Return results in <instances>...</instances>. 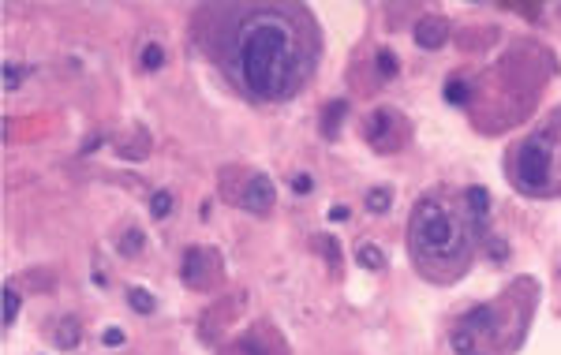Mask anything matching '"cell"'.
<instances>
[{
  "label": "cell",
  "instance_id": "12",
  "mask_svg": "<svg viewBox=\"0 0 561 355\" xmlns=\"http://www.w3.org/2000/svg\"><path fill=\"white\" fill-rule=\"evenodd\" d=\"M127 303H131L135 314H154L158 311V299H154V292H146V288H127Z\"/></svg>",
  "mask_w": 561,
  "mask_h": 355
},
{
  "label": "cell",
  "instance_id": "8",
  "mask_svg": "<svg viewBox=\"0 0 561 355\" xmlns=\"http://www.w3.org/2000/svg\"><path fill=\"white\" fill-rule=\"evenodd\" d=\"M393 116H397V113H389V108H374V113L367 116L363 131H367V139H371L378 150H393L389 146V142H393Z\"/></svg>",
  "mask_w": 561,
  "mask_h": 355
},
{
  "label": "cell",
  "instance_id": "9",
  "mask_svg": "<svg viewBox=\"0 0 561 355\" xmlns=\"http://www.w3.org/2000/svg\"><path fill=\"white\" fill-rule=\"evenodd\" d=\"M468 213H472V224H475V232H483L486 229V217H490V195H486V187H468ZM486 236V232H483Z\"/></svg>",
  "mask_w": 561,
  "mask_h": 355
},
{
  "label": "cell",
  "instance_id": "13",
  "mask_svg": "<svg viewBox=\"0 0 561 355\" xmlns=\"http://www.w3.org/2000/svg\"><path fill=\"white\" fill-rule=\"evenodd\" d=\"M142 247H146V236H142L139 229H127L120 240H116V251H120L124 258H135V254H139Z\"/></svg>",
  "mask_w": 561,
  "mask_h": 355
},
{
  "label": "cell",
  "instance_id": "20",
  "mask_svg": "<svg viewBox=\"0 0 561 355\" xmlns=\"http://www.w3.org/2000/svg\"><path fill=\"white\" fill-rule=\"evenodd\" d=\"M15 318H19V292L8 285L4 288V325H15Z\"/></svg>",
  "mask_w": 561,
  "mask_h": 355
},
{
  "label": "cell",
  "instance_id": "6",
  "mask_svg": "<svg viewBox=\"0 0 561 355\" xmlns=\"http://www.w3.org/2000/svg\"><path fill=\"white\" fill-rule=\"evenodd\" d=\"M498 325H502L498 307H494V303H483V307H475V311H468V314H464L461 329H468L472 336H498V333H502Z\"/></svg>",
  "mask_w": 561,
  "mask_h": 355
},
{
  "label": "cell",
  "instance_id": "25",
  "mask_svg": "<svg viewBox=\"0 0 561 355\" xmlns=\"http://www.w3.org/2000/svg\"><path fill=\"white\" fill-rule=\"evenodd\" d=\"M288 187L296 191V195H311V187H315V180H311L307 172H296V176H288Z\"/></svg>",
  "mask_w": 561,
  "mask_h": 355
},
{
  "label": "cell",
  "instance_id": "19",
  "mask_svg": "<svg viewBox=\"0 0 561 355\" xmlns=\"http://www.w3.org/2000/svg\"><path fill=\"white\" fill-rule=\"evenodd\" d=\"M483 240H486V254H490V262H505V258H509V243H505L502 236L486 232Z\"/></svg>",
  "mask_w": 561,
  "mask_h": 355
},
{
  "label": "cell",
  "instance_id": "22",
  "mask_svg": "<svg viewBox=\"0 0 561 355\" xmlns=\"http://www.w3.org/2000/svg\"><path fill=\"white\" fill-rule=\"evenodd\" d=\"M23 79H26V68H19V64H4V90H19Z\"/></svg>",
  "mask_w": 561,
  "mask_h": 355
},
{
  "label": "cell",
  "instance_id": "21",
  "mask_svg": "<svg viewBox=\"0 0 561 355\" xmlns=\"http://www.w3.org/2000/svg\"><path fill=\"white\" fill-rule=\"evenodd\" d=\"M453 348H457V355H472L475 352V336L468 329H453Z\"/></svg>",
  "mask_w": 561,
  "mask_h": 355
},
{
  "label": "cell",
  "instance_id": "18",
  "mask_svg": "<svg viewBox=\"0 0 561 355\" xmlns=\"http://www.w3.org/2000/svg\"><path fill=\"white\" fill-rule=\"evenodd\" d=\"M150 213L158 217V221H165V217L172 213V191H154L150 195Z\"/></svg>",
  "mask_w": 561,
  "mask_h": 355
},
{
  "label": "cell",
  "instance_id": "23",
  "mask_svg": "<svg viewBox=\"0 0 561 355\" xmlns=\"http://www.w3.org/2000/svg\"><path fill=\"white\" fill-rule=\"evenodd\" d=\"M374 64H378V75H382V79H393V75H397V57H393L389 49H382Z\"/></svg>",
  "mask_w": 561,
  "mask_h": 355
},
{
  "label": "cell",
  "instance_id": "1",
  "mask_svg": "<svg viewBox=\"0 0 561 355\" xmlns=\"http://www.w3.org/2000/svg\"><path fill=\"white\" fill-rule=\"evenodd\" d=\"M300 8H247L225 41V75L255 102H284L300 94L315 71V38Z\"/></svg>",
  "mask_w": 561,
  "mask_h": 355
},
{
  "label": "cell",
  "instance_id": "7",
  "mask_svg": "<svg viewBox=\"0 0 561 355\" xmlns=\"http://www.w3.org/2000/svg\"><path fill=\"white\" fill-rule=\"evenodd\" d=\"M412 38H416L419 49H441L449 38V23L438 19V15H423V19L412 26Z\"/></svg>",
  "mask_w": 561,
  "mask_h": 355
},
{
  "label": "cell",
  "instance_id": "11",
  "mask_svg": "<svg viewBox=\"0 0 561 355\" xmlns=\"http://www.w3.org/2000/svg\"><path fill=\"white\" fill-rule=\"evenodd\" d=\"M344 116H348V102H344V97L329 102L326 113H322V135H326V139H337V135H341V120H344Z\"/></svg>",
  "mask_w": 561,
  "mask_h": 355
},
{
  "label": "cell",
  "instance_id": "14",
  "mask_svg": "<svg viewBox=\"0 0 561 355\" xmlns=\"http://www.w3.org/2000/svg\"><path fill=\"white\" fill-rule=\"evenodd\" d=\"M356 262H360L363 269L378 273V269L385 266V254H382V247H374V243H363V247L356 251Z\"/></svg>",
  "mask_w": 561,
  "mask_h": 355
},
{
  "label": "cell",
  "instance_id": "16",
  "mask_svg": "<svg viewBox=\"0 0 561 355\" xmlns=\"http://www.w3.org/2000/svg\"><path fill=\"white\" fill-rule=\"evenodd\" d=\"M389 206H393V191L389 187H371L367 191V209H371V213H389Z\"/></svg>",
  "mask_w": 561,
  "mask_h": 355
},
{
  "label": "cell",
  "instance_id": "29",
  "mask_svg": "<svg viewBox=\"0 0 561 355\" xmlns=\"http://www.w3.org/2000/svg\"><path fill=\"white\" fill-rule=\"evenodd\" d=\"M472 355H479V352H472Z\"/></svg>",
  "mask_w": 561,
  "mask_h": 355
},
{
  "label": "cell",
  "instance_id": "3",
  "mask_svg": "<svg viewBox=\"0 0 561 355\" xmlns=\"http://www.w3.org/2000/svg\"><path fill=\"white\" fill-rule=\"evenodd\" d=\"M554 157H558V139L554 131H535L517 146L513 153V180L520 191L546 195L554 191Z\"/></svg>",
  "mask_w": 561,
  "mask_h": 355
},
{
  "label": "cell",
  "instance_id": "17",
  "mask_svg": "<svg viewBox=\"0 0 561 355\" xmlns=\"http://www.w3.org/2000/svg\"><path fill=\"white\" fill-rule=\"evenodd\" d=\"M139 64H142V71H158L161 64H165V49H161L158 41L142 45V52H139Z\"/></svg>",
  "mask_w": 561,
  "mask_h": 355
},
{
  "label": "cell",
  "instance_id": "24",
  "mask_svg": "<svg viewBox=\"0 0 561 355\" xmlns=\"http://www.w3.org/2000/svg\"><path fill=\"white\" fill-rule=\"evenodd\" d=\"M318 247L326 251L329 266H341V247H337V240H333V236H322V243H318Z\"/></svg>",
  "mask_w": 561,
  "mask_h": 355
},
{
  "label": "cell",
  "instance_id": "10",
  "mask_svg": "<svg viewBox=\"0 0 561 355\" xmlns=\"http://www.w3.org/2000/svg\"><path fill=\"white\" fill-rule=\"evenodd\" d=\"M79 336H82V325H79V318H60L57 325H53V344L57 348H64V352H71L79 344Z\"/></svg>",
  "mask_w": 561,
  "mask_h": 355
},
{
  "label": "cell",
  "instance_id": "5",
  "mask_svg": "<svg viewBox=\"0 0 561 355\" xmlns=\"http://www.w3.org/2000/svg\"><path fill=\"white\" fill-rule=\"evenodd\" d=\"M214 266H217V254L214 251H202V247H191L183 254V285L187 288H206L214 280Z\"/></svg>",
  "mask_w": 561,
  "mask_h": 355
},
{
  "label": "cell",
  "instance_id": "27",
  "mask_svg": "<svg viewBox=\"0 0 561 355\" xmlns=\"http://www.w3.org/2000/svg\"><path fill=\"white\" fill-rule=\"evenodd\" d=\"M348 217H352V209H348V206H333V209H329V221H348Z\"/></svg>",
  "mask_w": 561,
  "mask_h": 355
},
{
  "label": "cell",
  "instance_id": "4",
  "mask_svg": "<svg viewBox=\"0 0 561 355\" xmlns=\"http://www.w3.org/2000/svg\"><path fill=\"white\" fill-rule=\"evenodd\" d=\"M273 202H277V191H273V180L270 176H251L247 180V187H243V195H240V206L247 209V213H255V217H266L273 209Z\"/></svg>",
  "mask_w": 561,
  "mask_h": 355
},
{
  "label": "cell",
  "instance_id": "15",
  "mask_svg": "<svg viewBox=\"0 0 561 355\" xmlns=\"http://www.w3.org/2000/svg\"><path fill=\"white\" fill-rule=\"evenodd\" d=\"M441 94H445L449 105H468V102H472V86H468L464 79H449Z\"/></svg>",
  "mask_w": 561,
  "mask_h": 355
},
{
  "label": "cell",
  "instance_id": "26",
  "mask_svg": "<svg viewBox=\"0 0 561 355\" xmlns=\"http://www.w3.org/2000/svg\"><path fill=\"white\" fill-rule=\"evenodd\" d=\"M124 340H127L124 329H105V333H101V344H109V348H120Z\"/></svg>",
  "mask_w": 561,
  "mask_h": 355
},
{
  "label": "cell",
  "instance_id": "28",
  "mask_svg": "<svg viewBox=\"0 0 561 355\" xmlns=\"http://www.w3.org/2000/svg\"><path fill=\"white\" fill-rule=\"evenodd\" d=\"M255 344H259V333H255ZM255 344H251V336H247V340H240V344H236V348H240V352H247V355H255V352H251Z\"/></svg>",
  "mask_w": 561,
  "mask_h": 355
},
{
  "label": "cell",
  "instance_id": "2",
  "mask_svg": "<svg viewBox=\"0 0 561 355\" xmlns=\"http://www.w3.org/2000/svg\"><path fill=\"white\" fill-rule=\"evenodd\" d=\"M408 243L430 266H438V262H461L468 254V232H464L461 217L445 202H438V198H423L412 209Z\"/></svg>",
  "mask_w": 561,
  "mask_h": 355
}]
</instances>
